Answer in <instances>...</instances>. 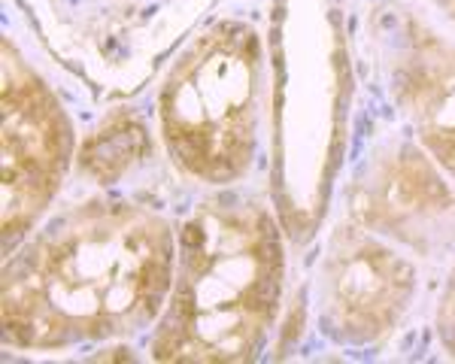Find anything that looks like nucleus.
Segmentation results:
<instances>
[{
	"label": "nucleus",
	"mask_w": 455,
	"mask_h": 364,
	"mask_svg": "<svg viewBox=\"0 0 455 364\" xmlns=\"http://www.w3.org/2000/svg\"><path fill=\"white\" fill-rule=\"evenodd\" d=\"M152 152L149 131L131 113H116L88 134L76 152V167L94 186H116Z\"/></svg>",
	"instance_id": "9d476101"
},
{
	"label": "nucleus",
	"mask_w": 455,
	"mask_h": 364,
	"mask_svg": "<svg viewBox=\"0 0 455 364\" xmlns=\"http://www.w3.org/2000/svg\"><path fill=\"white\" fill-rule=\"evenodd\" d=\"M416 289L419 271L413 261L392 240L347 218L325 237L315 265V325L337 346H377L403 322Z\"/></svg>",
	"instance_id": "0eeeda50"
},
{
	"label": "nucleus",
	"mask_w": 455,
	"mask_h": 364,
	"mask_svg": "<svg viewBox=\"0 0 455 364\" xmlns=\"http://www.w3.org/2000/svg\"><path fill=\"white\" fill-rule=\"evenodd\" d=\"M349 218L425 258L455 246V192L410 134L368 149L349 186Z\"/></svg>",
	"instance_id": "1a4fd4ad"
},
{
	"label": "nucleus",
	"mask_w": 455,
	"mask_h": 364,
	"mask_svg": "<svg viewBox=\"0 0 455 364\" xmlns=\"http://www.w3.org/2000/svg\"><path fill=\"white\" fill-rule=\"evenodd\" d=\"M180 231L149 203L94 194L43 218L4 265V344L25 352L119 344L158 325Z\"/></svg>",
	"instance_id": "f257e3e1"
},
{
	"label": "nucleus",
	"mask_w": 455,
	"mask_h": 364,
	"mask_svg": "<svg viewBox=\"0 0 455 364\" xmlns=\"http://www.w3.org/2000/svg\"><path fill=\"white\" fill-rule=\"evenodd\" d=\"M371 46L407 134L455 182V36L410 4L386 0L373 10Z\"/></svg>",
	"instance_id": "6e6552de"
},
{
	"label": "nucleus",
	"mask_w": 455,
	"mask_h": 364,
	"mask_svg": "<svg viewBox=\"0 0 455 364\" xmlns=\"http://www.w3.org/2000/svg\"><path fill=\"white\" fill-rule=\"evenodd\" d=\"M270 64L259 28L219 19L201 28L158 85V140L176 170L207 188H231L259 162L270 107Z\"/></svg>",
	"instance_id": "20e7f679"
},
{
	"label": "nucleus",
	"mask_w": 455,
	"mask_h": 364,
	"mask_svg": "<svg viewBox=\"0 0 455 364\" xmlns=\"http://www.w3.org/2000/svg\"><path fill=\"white\" fill-rule=\"evenodd\" d=\"M219 0H19L36 40L100 98H131Z\"/></svg>",
	"instance_id": "39448f33"
},
{
	"label": "nucleus",
	"mask_w": 455,
	"mask_h": 364,
	"mask_svg": "<svg viewBox=\"0 0 455 364\" xmlns=\"http://www.w3.org/2000/svg\"><path fill=\"white\" fill-rule=\"evenodd\" d=\"M428 4L435 6V10L450 21V25H455V0H428Z\"/></svg>",
	"instance_id": "f8f14e48"
},
{
	"label": "nucleus",
	"mask_w": 455,
	"mask_h": 364,
	"mask_svg": "<svg viewBox=\"0 0 455 364\" xmlns=\"http://www.w3.org/2000/svg\"><path fill=\"white\" fill-rule=\"evenodd\" d=\"M285 228L274 203L210 194L176 240L167 307L152 328L156 361L237 364L267 349L283 310Z\"/></svg>",
	"instance_id": "f03ea898"
},
{
	"label": "nucleus",
	"mask_w": 455,
	"mask_h": 364,
	"mask_svg": "<svg viewBox=\"0 0 455 364\" xmlns=\"http://www.w3.org/2000/svg\"><path fill=\"white\" fill-rule=\"evenodd\" d=\"M331 0H276L270 25V192L285 237L307 243L340 167L343 70Z\"/></svg>",
	"instance_id": "7ed1b4c3"
},
{
	"label": "nucleus",
	"mask_w": 455,
	"mask_h": 364,
	"mask_svg": "<svg viewBox=\"0 0 455 364\" xmlns=\"http://www.w3.org/2000/svg\"><path fill=\"white\" fill-rule=\"evenodd\" d=\"M4 73V255L52 213L76 164V131L52 85L12 36L0 43Z\"/></svg>",
	"instance_id": "423d86ee"
},
{
	"label": "nucleus",
	"mask_w": 455,
	"mask_h": 364,
	"mask_svg": "<svg viewBox=\"0 0 455 364\" xmlns=\"http://www.w3.org/2000/svg\"><path fill=\"white\" fill-rule=\"evenodd\" d=\"M435 331L437 344L450 359H455V267L446 273V282L440 289L437 310H435Z\"/></svg>",
	"instance_id": "9b49d317"
}]
</instances>
